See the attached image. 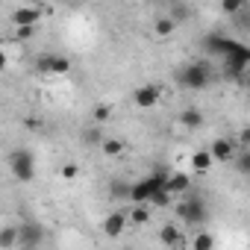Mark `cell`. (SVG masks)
<instances>
[{"instance_id": "obj_1", "label": "cell", "mask_w": 250, "mask_h": 250, "mask_svg": "<svg viewBox=\"0 0 250 250\" xmlns=\"http://www.w3.org/2000/svg\"><path fill=\"white\" fill-rule=\"evenodd\" d=\"M168 177H171V171L156 168V171H153V174H147L145 180L133 183V186H130V200H133V206H147V203L153 200V194H156L159 188H165V186H168Z\"/></svg>"}, {"instance_id": "obj_2", "label": "cell", "mask_w": 250, "mask_h": 250, "mask_svg": "<svg viewBox=\"0 0 250 250\" xmlns=\"http://www.w3.org/2000/svg\"><path fill=\"white\" fill-rule=\"evenodd\" d=\"M177 215H180L188 227H200V224H206L209 209H206V200H203L200 194L188 191V194H183V203L177 206Z\"/></svg>"}, {"instance_id": "obj_3", "label": "cell", "mask_w": 250, "mask_h": 250, "mask_svg": "<svg viewBox=\"0 0 250 250\" xmlns=\"http://www.w3.org/2000/svg\"><path fill=\"white\" fill-rule=\"evenodd\" d=\"M177 80H180L183 88H188V91H200V88L209 85V80H212V68H209L206 62H188V65L177 74Z\"/></svg>"}, {"instance_id": "obj_4", "label": "cell", "mask_w": 250, "mask_h": 250, "mask_svg": "<svg viewBox=\"0 0 250 250\" xmlns=\"http://www.w3.org/2000/svg\"><path fill=\"white\" fill-rule=\"evenodd\" d=\"M9 171L15 174L18 183H30V180L36 177V156H33V150L15 147V150L9 153Z\"/></svg>"}, {"instance_id": "obj_5", "label": "cell", "mask_w": 250, "mask_h": 250, "mask_svg": "<svg viewBox=\"0 0 250 250\" xmlns=\"http://www.w3.org/2000/svg\"><path fill=\"white\" fill-rule=\"evenodd\" d=\"M36 71L47 74V77H65L71 71V59L62 56V53H42L36 59Z\"/></svg>"}, {"instance_id": "obj_6", "label": "cell", "mask_w": 250, "mask_h": 250, "mask_svg": "<svg viewBox=\"0 0 250 250\" xmlns=\"http://www.w3.org/2000/svg\"><path fill=\"white\" fill-rule=\"evenodd\" d=\"M209 153H212V159H215V162H235V156L241 153V147H238V142H235V139L218 136V139H212Z\"/></svg>"}, {"instance_id": "obj_7", "label": "cell", "mask_w": 250, "mask_h": 250, "mask_svg": "<svg viewBox=\"0 0 250 250\" xmlns=\"http://www.w3.org/2000/svg\"><path fill=\"white\" fill-rule=\"evenodd\" d=\"M18 235H21V247L24 250H36L44 241V227L36 221H21L18 224Z\"/></svg>"}, {"instance_id": "obj_8", "label": "cell", "mask_w": 250, "mask_h": 250, "mask_svg": "<svg viewBox=\"0 0 250 250\" xmlns=\"http://www.w3.org/2000/svg\"><path fill=\"white\" fill-rule=\"evenodd\" d=\"M127 224H130V215L127 212H109L106 218H103V235L106 238H118V235H124L127 232Z\"/></svg>"}, {"instance_id": "obj_9", "label": "cell", "mask_w": 250, "mask_h": 250, "mask_svg": "<svg viewBox=\"0 0 250 250\" xmlns=\"http://www.w3.org/2000/svg\"><path fill=\"white\" fill-rule=\"evenodd\" d=\"M44 6H18L12 12V24L15 27H39V21L44 18Z\"/></svg>"}, {"instance_id": "obj_10", "label": "cell", "mask_w": 250, "mask_h": 250, "mask_svg": "<svg viewBox=\"0 0 250 250\" xmlns=\"http://www.w3.org/2000/svg\"><path fill=\"white\" fill-rule=\"evenodd\" d=\"M159 100H162V88H159V85H153V83L139 85V88L133 91V103H136L139 109H153Z\"/></svg>"}, {"instance_id": "obj_11", "label": "cell", "mask_w": 250, "mask_h": 250, "mask_svg": "<svg viewBox=\"0 0 250 250\" xmlns=\"http://www.w3.org/2000/svg\"><path fill=\"white\" fill-rule=\"evenodd\" d=\"M232 47H235V39H229V36H224V33H212V36L206 39V50L215 53V56H227Z\"/></svg>"}, {"instance_id": "obj_12", "label": "cell", "mask_w": 250, "mask_h": 250, "mask_svg": "<svg viewBox=\"0 0 250 250\" xmlns=\"http://www.w3.org/2000/svg\"><path fill=\"white\" fill-rule=\"evenodd\" d=\"M212 162H215V159H212V153H209V150H194V153H191V159H188V165H191V171H194V174H206V171L212 168Z\"/></svg>"}, {"instance_id": "obj_13", "label": "cell", "mask_w": 250, "mask_h": 250, "mask_svg": "<svg viewBox=\"0 0 250 250\" xmlns=\"http://www.w3.org/2000/svg\"><path fill=\"white\" fill-rule=\"evenodd\" d=\"M171 194H188V188H191V180H188V174H171L168 177V186H165Z\"/></svg>"}, {"instance_id": "obj_14", "label": "cell", "mask_w": 250, "mask_h": 250, "mask_svg": "<svg viewBox=\"0 0 250 250\" xmlns=\"http://www.w3.org/2000/svg\"><path fill=\"white\" fill-rule=\"evenodd\" d=\"M159 241H162L165 247H177V244L183 241V229H180L177 224H165V227L159 229Z\"/></svg>"}, {"instance_id": "obj_15", "label": "cell", "mask_w": 250, "mask_h": 250, "mask_svg": "<svg viewBox=\"0 0 250 250\" xmlns=\"http://www.w3.org/2000/svg\"><path fill=\"white\" fill-rule=\"evenodd\" d=\"M180 124L188 127V130H197V127H203V112L200 109H183L180 112Z\"/></svg>"}, {"instance_id": "obj_16", "label": "cell", "mask_w": 250, "mask_h": 250, "mask_svg": "<svg viewBox=\"0 0 250 250\" xmlns=\"http://www.w3.org/2000/svg\"><path fill=\"white\" fill-rule=\"evenodd\" d=\"M191 250H215V235L209 229H200L191 235Z\"/></svg>"}, {"instance_id": "obj_17", "label": "cell", "mask_w": 250, "mask_h": 250, "mask_svg": "<svg viewBox=\"0 0 250 250\" xmlns=\"http://www.w3.org/2000/svg\"><path fill=\"white\" fill-rule=\"evenodd\" d=\"M168 18L180 27L186 18H191V6H188V3H171V6H168Z\"/></svg>"}, {"instance_id": "obj_18", "label": "cell", "mask_w": 250, "mask_h": 250, "mask_svg": "<svg viewBox=\"0 0 250 250\" xmlns=\"http://www.w3.org/2000/svg\"><path fill=\"white\" fill-rule=\"evenodd\" d=\"M124 147H127V145H124L121 139H103V145H100V150H103V156H109V159H115V156H121L124 153Z\"/></svg>"}, {"instance_id": "obj_19", "label": "cell", "mask_w": 250, "mask_h": 250, "mask_svg": "<svg viewBox=\"0 0 250 250\" xmlns=\"http://www.w3.org/2000/svg\"><path fill=\"white\" fill-rule=\"evenodd\" d=\"M174 30H177V24L168 18V15H162V18H156V24H153V33L159 36V39H168V36H174Z\"/></svg>"}, {"instance_id": "obj_20", "label": "cell", "mask_w": 250, "mask_h": 250, "mask_svg": "<svg viewBox=\"0 0 250 250\" xmlns=\"http://www.w3.org/2000/svg\"><path fill=\"white\" fill-rule=\"evenodd\" d=\"M15 244H21L18 227H3V232H0V247H3V250H9V247H15Z\"/></svg>"}, {"instance_id": "obj_21", "label": "cell", "mask_w": 250, "mask_h": 250, "mask_svg": "<svg viewBox=\"0 0 250 250\" xmlns=\"http://www.w3.org/2000/svg\"><path fill=\"white\" fill-rule=\"evenodd\" d=\"M244 9H247L244 0H224V3H221V12H224V15H232V18H238Z\"/></svg>"}, {"instance_id": "obj_22", "label": "cell", "mask_w": 250, "mask_h": 250, "mask_svg": "<svg viewBox=\"0 0 250 250\" xmlns=\"http://www.w3.org/2000/svg\"><path fill=\"white\" fill-rule=\"evenodd\" d=\"M127 215H130V221H133V224H147L153 212H150V206H133Z\"/></svg>"}, {"instance_id": "obj_23", "label": "cell", "mask_w": 250, "mask_h": 250, "mask_svg": "<svg viewBox=\"0 0 250 250\" xmlns=\"http://www.w3.org/2000/svg\"><path fill=\"white\" fill-rule=\"evenodd\" d=\"M168 203H171V191H168V188H159V191L153 194V200H150L147 206H150V209H165Z\"/></svg>"}, {"instance_id": "obj_24", "label": "cell", "mask_w": 250, "mask_h": 250, "mask_svg": "<svg viewBox=\"0 0 250 250\" xmlns=\"http://www.w3.org/2000/svg\"><path fill=\"white\" fill-rule=\"evenodd\" d=\"M91 118H94L97 124H103V121H109V118H112V106H109V103H97V106L91 109Z\"/></svg>"}, {"instance_id": "obj_25", "label": "cell", "mask_w": 250, "mask_h": 250, "mask_svg": "<svg viewBox=\"0 0 250 250\" xmlns=\"http://www.w3.org/2000/svg\"><path fill=\"white\" fill-rule=\"evenodd\" d=\"M235 171L244 174V177H250V150H241V153L235 156Z\"/></svg>"}, {"instance_id": "obj_26", "label": "cell", "mask_w": 250, "mask_h": 250, "mask_svg": "<svg viewBox=\"0 0 250 250\" xmlns=\"http://www.w3.org/2000/svg\"><path fill=\"white\" fill-rule=\"evenodd\" d=\"M235 142H238V147H241V150H250V124L235 133Z\"/></svg>"}, {"instance_id": "obj_27", "label": "cell", "mask_w": 250, "mask_h": 250, "mask_svg": "<svg viewBox=\"0 0 250 250\" xmlns=\"http://www.w3.org/2000/svg\"><path fill=\"white\" fill-rule=\"evenodd\" d=\"M59 174H62V180H77V174H80V168H77L74 162H65Z\"/></svg>"}, {"instance_id": "obj_28", "label": "cell", "mask_w": 250, "mask_h": 250, "mask_svg": "<svg viewBox=\"0 0 250 250\" xmlns=\"http://www.w3.org/2000/svg\"><path fill=\"white\" fill-rule=\"evenodd\" d=\"M232 21H235V24H238L241 30H250V6H247V9H244V12H241L238 18H232Z\"/></svg>"}, {"instance_id": "obj_29", "label": "cell", "mask_w": 250, "mask_h": 250, "mask_svg": "<svg viewBox=\"0 0 250 250\" xmlns=\"http://www.w3.org/2000/svg\"><path fill=\"white\" fill-rule=\"evenodd\" d=\"M33 33H36V27H15V36H18L21 42H27V39H33Z\"/></svg>"}, {"instance_id": "obj_30", "label": "cell", "mask_w": 250, "mask_h": 250, "mask_svg": "<svg viewBox=\"0 0 250 250\" xmlns=\"http://www.w3.org/2000/svg\"><path fill=\"white\" fill-rule=\"evenodd\" d=\"M85 142H88V145H103L100 130H85Z\"/></svg>"}, {"instance_id": "obj_31", "label": "cell", "mask_w": 250, "mask_h": 250, "mask_svg": "<svg viewBox=\"0 0 250 250\" xmlns=\"http://www.w3.org/2000/svg\"><path fill=\"white\" fill-rule=\"evenodd\" d=\"M244 88H247V91H250V71H247V74H244Z\"/></svg>"}, {"instance_id": "obj_32", "label": "cell", "mask_w": 250, "mask_h": 250, "mask_svg": "<svg viewBox=\"0 0 250 250\" xmlns=\"http://www.w3.org/2000/svg\"><path fill=\"white\" fill-rule=\"evenodd\" d=\"M121 250H136V247H121Z\"/></svg>"}]
</instances>
